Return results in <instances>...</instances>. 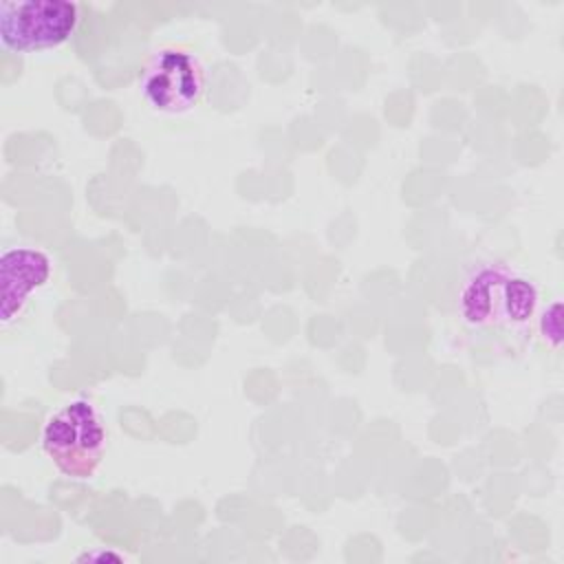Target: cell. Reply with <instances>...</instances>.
Segmentation results:
<instances>
[{
  "mask_svg": "<svg viewBox=\"0 0 564 564\" xmlns=\"http://www.w3.org/2000/svg\"><path fill=\"white\" fill-rule=\"evenodd\" d=\"M458 315L476 328L524 326L538 308V289L505 264L487 262L474 267L456 297Z\"/></svg>",
  "mask_w": 564,
  "mask_h": 564,
  "instance_id": "1",
  "label": "cell"
},
{
  "mask_svg": "<svg viewBox=\"0 0 564 564\" xmlns=\"http://www.w3.org/2000/svg\"><path fill=\"white\" fill-rule=\"evenodd\" d=\"M106 425L88 399L55 410L42 430V449L70 478H90L106 454Z\"/></svg>",
  "mask_w": 564,
  "mask_h": 564,
  "instance_id": "2",
  "label": "cell"
},
{
  "mask_svg": "<svg viewBox=\"0 0 564 564\" xmlns=\"http://www.w3.org/2000/svg\"><path fill=\"white\" fill-rule=\"evenodd\" d=\"M77 24L79 7L68 0L0 2V44L18 55L62 46L70 40Z\"/></svg>",
  "mask_w": 564,
  "mask_h": 564,
  "instance_id": "3",
  "label": "cell"
},
{
  "mask_svg": "<svg viewBox=\"0 0 564 564\" xmlns=\"http://www.w3.org/2000/svg\"><path fill=\"white\" fill-rule=\"evenodd\" d=\"M139 90L161 115H185L196 108L205 90L200 59L183 46H161L143 64Z\"/></svg>",
  "mask_w": 564,
  "mask_h": 564,
  "instance_id": "4",
  "label": "cell"
},
{
  "mask_svg": "<svg viewBox=\"0 0 564 564\" xmlns=\"http://www.w3.org/2000/svg\"><path fill=\"white\" fill-rule=\"evenodd\" d=\"M2 328L15 322L29 304L33 291L42 289L51 278V260L44 251L31 247H13L2 253Z\"/></svg>",
  "mask_w": 564,
  "mask_h": 564,
  "instance_id": "5",
  "label": "cell"
},
{
  "mask_svg": "<svg viewBox=\"0 0 564 564\" xmlns=\"http://www.w3.org/2000/svg\"><path fill=\"white\" fill-rule=\"evenodd\" d=\"M538 326H540V335L544 337V341L553 348H560V344H562V304L557 300L551 302L546 308H542V313L538 317Z\"/></svg>",
  "mask_w": 564,
  "mask_h": 564,
  "instance_id": "6",
  "label": "cell"
}]
</instances>
